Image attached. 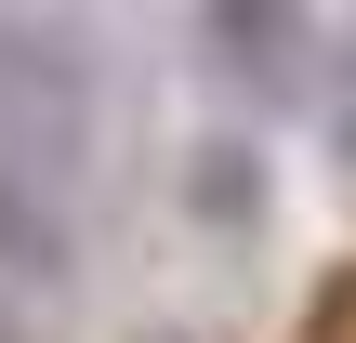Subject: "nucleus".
I'll return each mask as SVG.
<instances>
[{"label":"nucleus","instance_id":"obj_4","mask_svg":"<svg viewBox=\"0 0 356 343\" xmlns=\"http://www.w3.org/2000/svg\"><path fill=\"white\" fill-rule=\"evenodd\" d=\"M198 212H251V159H238V145L198 159Z\"/></svg>","mask_w":356,"mask_h":343},{"label":"nucleus","instance_id":"obj_3","mask_svg":"<svg viewBox=\"0 0 356 343\" xmlns=\"http://www.w3.org/2000/svg\"><path fill=\"white\" fill-rule=\"evenodd\" d=\"M0 278H66V198L26 159H0Z\"/></svg>","mask_w":356,"mask_h":343},{"label":"nucleus","instance_id":"obj_6","mask_svg":"<svg viewBox=\"0 0 356 343\" xmlns=\"http://www.w3.org/2000/svg\"><path fill=\"white\" fill-rule=\"evenodd\" d=\"M0 343H26V330H13V317H0Z\"/></svg>","mask_w":356,"mask_h":343},{"label":"nucleus","instance_id":"obj_5","mask_svg":"<svg viewBox=\"0 0 356 343\" xmlns=\"http://www.w3.org/2000/svg\"><path fill=\"white\" fill-rule=\"evenodd\" d=\"M330 145H343V172H356V53L330 66Z\"/></svg>","mask_w":356,"mask_h":343},{"label":"nucleus","instance_id":"obj_1","mask_svg":"<svg viewBox=\"0 0 356 343\" xmlns=\"http://www.w3.org/2000/svg\"><path fill=\"white\" fill-rule=\"evenodd\" d=\"M92 132V40L53 13H0V159L53 172Z\"/></svg>","mask_w":356,"mask_h":343},{"label":"nucleus","instance_id":"obj_2","mask_svg":"<svg viewBox=\"0 0 356 343\" xmlns=\"http://www.w3.org/2000/svg\"><path fill=\"white\" fill-rule=\"evenodd\" d=\"M198 40H211V66H225V79L277 93V79L304 66V0H198Z\"/></svg>","mask_w":356,"mask_h":343}]
</instances>
